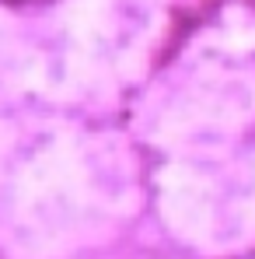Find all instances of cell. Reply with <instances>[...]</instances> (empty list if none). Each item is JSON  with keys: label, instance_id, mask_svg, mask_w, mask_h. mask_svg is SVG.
<instances>
[{"label": "cell", "instance_id": "6da1fadb", "mask_svg": "<svg viewBox=\"0 0 255 259\" xmlns=\"http://www.w3.org/2000/svg\"><path fill=\"white\" fill-rule=\"evenodd\" d=\"M0 4L11 11H42V7H53L56 0H0Z\"/></svg>", "mask_w": 255, "mask_h": 259}]
</instances>
